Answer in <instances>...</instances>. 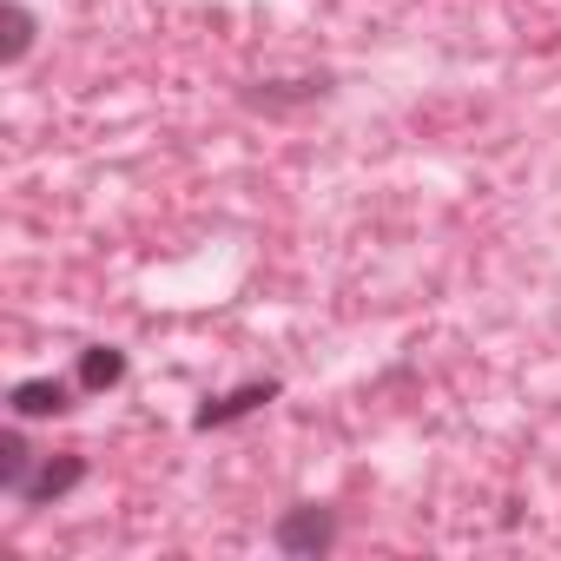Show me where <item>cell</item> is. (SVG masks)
I'll return each instance as SVG.
<instances>
[{"mask_svg":"<svg viewBox=\"0 0 561 561\" xmlns=\"http://www.w3.org/2000/svg\"><path fill=\"white\" fill-rule=\"evenodd\" d=\"M271 548H277V554H305V561H318V554H331V548H337V515H331V508H318V502H298V508L277 515Z\"/></svg>","mask_w":561,"mask_h":561,"instance_id":"6da1fadb","label":"cell"},{"mask_svg":"<svg viewBox=\"0 0 561 561\" xmlns=\"http://www.w3.org/2000/svg\"><path fill=\"white\" fill-rule=\"evenodd\" d=\"M80 482H87V456H80V449H60V456H34V469L21 476L14 502H27V508H47V502H67Z\"/></svg>","mask_w":561,"mask_h":561,"instance_id":"7a4b0ae2","label":"cell"},{"mask_svg":"<svg viewBox=\"0 0 561 561\" xmlns=\"http://www.w3.org/2000/svg\"><path fill=\"white\" fill-rule=\"evenodd\" d=\"M73 390H80V383H60V377H21V383L8 390V403H14L21 423H41V416H67V410H73Z\"/></svg>","mask_w":561,"mask_h":561,"instance_id":"3957f363","label":"cell"},{"mask_svg":"<svg viewBox=\"0 0 561 561\" xmlns=\"http://www.w3.org/2000/svg\"><path fill=\"white\" fill-rule=\"evenodd\" d=\"M277 397V377H264V383H238V390H225V397H211L198 416H192V430H225V423H238V416H251V410H264Z\"/></svg>","mask_w":561,"mask_h":561,"instance_id":"277c9868","label":"cell"},{"mask_svg":"<svg viewBox=\"0 0 561 561\" xmlns=\"http://www.w3.org/2000/svg\"><path fill=\"white\" fill-rule=\"evenodd\" d=\"M73 383H80V390H93V397H100V390H119V383H126V357H119L113 344H87V351H80Z\"/></svg>","mask_w":561,"mask_h":561,"instance_id":"5b68a950","label":"cell"},{"mask_svg":"<svg viewBox=\"0 0 561 561\" xmlns=\"http://www.w3.org/2000/svg\"><path fill=\"white\" fill-rule=\"evenodd\" d=\"M27 469H34V449H27V436H21V430H8V436H0V489L14 495Z\"/></svg>","mask_w":561,"mask_h":561,"instance_id":"8992f818","label":"cell"},{"mask_svg":"<svg viewBox=\"0 0 561 561\" xmlns=\"http://www.w3.org/2000/svg\"><path fill=\"white\" fill-rule=\"evenodd\" d=\"M27 47H34V14L21 8V0H8V47H0V60L21 67V60H27Z\"/></svg>","mask_w":561,"mask_h":561,"instance_id":"52a82bcc","label":"cell"}]
</instances>
